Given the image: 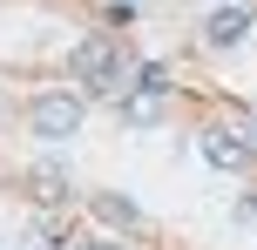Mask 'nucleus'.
Returning <instances> with one entry per match:
<instances>
[{
	"mask_svg": "<svg viewBox=\"0 0 257 250\" xmlns=\"http://www.w3.org/2000/svg\"><path fill=\"white\" fill-rule=\"evenodd\" d=\"M203 156L217 162V169H250V142L230 129H203Z\"/></svg>",
	"mask_w": 257,
	"mask_h": 250,
	"instance_id": "4",
	"label": "nucleus"
},
{
	"mask_svg": "<svg viewBox=\"0 0 257 250\" xmlns=\"http://www.w3.org/2000/svg\"><path fill=\"white\" fill-rule=\"evenodd\" d=\"M75 250H122V243H75Z\"/></svg>",
	"mask_w": 257,
	"mask_h": 250,
	"instance_id": "9",
	"label": "nucleus"
},
{
	"mask_svg": "<svg viewBox=\"0 0 257 250\" xmlns=\"http://www.w3.org/2000/svg\"><path fill=\"white\" fill-rule=\"evenodd\" d=\"M34 196H48V203L68 196V169H61V162H41V169H34Z\"/></svg>",
	"mask_w": 257,
	"mask_h": 250,
	"instance_id": "6",
	"label": "nucleus"
},
{
	"mask_svg": "<svg viewBox=\"0 0 257 250\" xmlns=\"http://www.w3.org/2000/svg\"><path fill=\"white\" fill-rule=\"evenodd\" d=\"M88 216L108 223V230H142V210L128 196H115V189H95V196H88Z\"/></svg>",
	"mask_w": 257,
	"mask_h": 250,
	"instance_id": "3",
	"label": "nucleus"
},
{
	"mask_svg": "<svg viewBox=\"0 0 257 250\" xmlns=\"http://www.w3.org/2000/svg\"><path fill=\"white\" fill-rule=\"evenodd\" d=\"M136 88L149 95V102H163V95H169V68H163V61H142V68H136Z\"/></svg>",
	"mask_w": 257,
	"mask_h": 250,
	"instance_id": "7",
	"label": "nucleus"
},
{
	"mask_svg": "<svg viewBox=\"0 0 257 250\" xmlns=\"http://www.w3.org/2000/svg\"><path fill=\"white\" fill-rule=\"evenodd\" d=\"M81 95H68V88H48V95H34L27 102V129L41 135V142H68V135L81 129Z\"/></svg>",
	"mask_w": 257,
	"mask_h": 250,
	"instance_id": "2",
	"label": "nucleus"
},
{
	"mask_svg": "<svg viewBox=\"0 0 257 250\" xmlns=\"http://www.w3.org/2000/svg\"><path fill=\"white\" fill-rule=\"evenodd\" d=\"M244 34H250V14H244V7H217V14H210V27H203L210 48H237Z\"/></svg>",
	"mask_w": 257,
	"mask_h": 250,
	"instance_id": "5",
	"label": "nucleus"
},
{
	"mask_svg": "<svg viewBox=\"0 0 257 250\" xmlns=\"http://www.w3.org/2000/svg\"><path fill=\"white\" fill-rule=\"evenodd\" d=\"M237 223H257V196H237Z\"/></svg>",
	"mask_w": 257,
	"mask_h": 250,
	"instance_id": "8",
	"label": "nucleus"
},
{
	"mask_svg": "<svg viewBox=\"0 0 257 250\" xmlns=\"http://www.w3.org/2000/svg\"><path fill=\"white\" fill-rule=\"evenodd\" d=\"M68 68H75V81H81L88 95H115V88H128V54H122L115 34H88V41L75 48V61H68Z\"/></svg>",
	"mask_w": 257,
	"mask_h": 250,
	"instance_id": "1",
	"label": "nucleus"
}]
</instances>
